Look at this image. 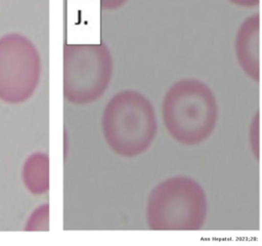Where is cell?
I'll return each instance as SVG.
<instances>
[{
    "mask_svg": "<svg viewBox=\"0 0 262 246\" xmlns=\"http://www.w3.org/2000/svg\"><path fill=\"white\" fill-rule=\"evenodd\" d=\"M162 119L169 135L183 146H196L215 130L218 104L213 90L194 78L181 79L166 91Z\"/></svg>",
    "mask_w": 262,
    "mask_h": 246,
    "instance_id": "6da1fadb",
    "label": "cell"
},
{
    "mask_svg": "<svg viewBox=\"0 0 262 246\" xmlns=\"http://www.w3.org/2000/svg\"><path fill=\"white\" fill-rule=\"evenodd\" d=\"M101 131L110 149L120 157H137L148 150L158 132L150 100L141 92L125 89L114 94L101 114Z\"/></svg>",
    "mask_w": 262,
    "mask_h": 246,
    "instance_id": "7a4b0ae2",
    "label": "cell"
},
{
    "mask_svg": "<svg viewBox=\"0 0 262 246\" xmlns=\"http://www.w3.org/2000/svg\"><path fill=\"white\" fill-rule=\"evenodd\" d=\"M208 211L203 187L186 175L159 182L146 201L145 218L151 231H199Z\"/></svg>",
    "mask_w": 262,
    "mask_h": 246,
    "instance_id": "3957f363",
    "label": "cell"
},
{
    "mask_svg": "<svg viewBox=\"0 0 262 246\" xmlns=\"http://www.w3.org/2000/svg\"><path fill=\"white\" fill-rule=\"evenodd\" d=\"M114 59L105 43L64 44L63 96L77 106L99 99L110 86Z\"/></svg>",
    "mask_w": 262,
    "mask_h": 246,
    "instance_id": "277c9868",
    "label": "cell"
},
{
    "mask_svg": "<svg viewBox=\"0 0 262 246\" xmlns=\"http://www.w3.org/2000/svg\"><path fill=\"white\" fill-rule=\"evenodd\" d=\"M235 57L242 71L253 81L260 80V14L248 16L239 25L234 40Z\"/></svg>",
    "mask_w": 262,
    "mask_h": 246,
    "instance_id": "5b68a950",
    "label": "cell"
},
{
    "mask_svg": "<svg viewBox=\"0 0 262 246\" xmlns=\"http://www.w3.org/2000/svg\"><path fill=\"white\" fill-rule=\"evenodd\" d=\"M259 112L256 113L255 117H253L250 130H249V142L252 149L254 156L259 159Z\"/></svg>",
    "mask_w": 262,
    "mask_h": 246,
    "instance_id": "8992f818",
    "label": "cell"
},
{
    "mask_svg": "<svg viewBox=\"0 0 262 246\" xmlns=\"http://www.w3.org/2000/svg\"><path fill=\"white\" fill-rule=\"evenodd\" d=\"M127 0H101V7L105 9H117Z\"/></svg>",
    "mask_w": 262,
    "mask_h": 246,
    "instance_id": "52a82bcc",
    "label": "cell"
}]
</instances>
